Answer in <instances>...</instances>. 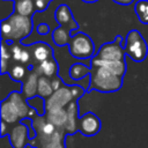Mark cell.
I'll return each instance as SVG.
<instances>
[{
  "mask_svg": "<svg viewBox=\"0 0 148 148\" xmlns=\"http://www.w3.org/2000/svg\"><path fill=\"white\" fill-rule=\"evenodd\" d=\"M45 118L47 121L53 124L57 128L64 130V127L67 123V110L66 109H59V110L47 111Z\"/></svg>",
  "mask_w": 148,
  "mask_h": 148,
  "instance_id": "17",
  "label": "cell"
},
{
  "mask_svg": "<svg viewBox=\"0 0 148 148\" xmlns=\"http://www.w3.org/2000/svg\"><path fill=\"white\" fill-rule=\"evenodd\" d=\"M38 73L37 72H30L25 80L22 83V94L25 98L30 99L37 95V88H38Z\"/></svg>",
  "mask_w": 148,
  "mask_h": 148,
  "instance_id": "12",
  "label": "cell"
},
{
  "mask_svg": "<svg viewBox=\"0 0 148 148\" xmlns=\"http://www.w3.org/2000/svg\"><path fill=\"white\" fill-rule=\"evenodd\" d=\"M22 64H27L30 61V52L29 50H25L23 49V52H22V56H21V60H20Z\"/></svg>",
  "mask_w": 148,
  "mask_h": 148,
  "instance_id": "31",
  "label": "cell"
},
{
  "mask_svg": "<svg viewBox=\"0 0 148 148\" xmlns=\"http://www.w3.org/2000/svg\"><path fill=\"white\" fill-rule=\"evenodd\" d=\"M8 68V60L1 59V74H5Z\"/></svg>",
  "mask_w": 148,
  "mask_h": 148,
  "instance_id": "34",
  "label": "cell"
},
{
  "mask_svg": "<svg viewBox=\"0 0 148 148\" xmlns=\"http://www.w3.org/2000/svg\"><path fill=\"white\" fill-rule=\"evenodd\" d=\"M67 123L64 127V130L69 133L73 134L76 131H79V119H77V102L76 101H72L67 108Z\"/></svg>",
  "mask_w": 148,
  "mask_h": 148,
  "instance_id": "11",
  "label": "cell"
},
{
  "mask_svg": "<svg viewBox=\"0 0 148 148\" xmlns=\"http://www.w3.org/2000/svg\"><path fill=\"white\" fill-rule=\"evenodd\" d=\"M10 57H12V52H10L9 47L6 45V42L2 40V43H1V59L9 61Z\"/></svg>",
  "mask_w": 148,
  "mask_h": 148,
  "instance_id": "27",
  "label": "cell"
},
{
  "mask_svg": "<svg viewBox=\"0 0 148 148\" xmlns=\"http://www.w3.org/2000/svg\"><path fill=\"white\" fill-rule=\"evenodd\" d=\"M7 134V123L1 120V130H0V135L1 136H5Z\"/></svg>",
  "mask_w": 148,
  "mask_h": 148,
  "instance_id": "33",
  "label": "cell"
},
{
  "mask_svg": "<svg viewBox=\"0 0 148 148\" xmlns=\"http://www.w3.org/2000/svg\"><path fill=\"white\" fill-rule=\"evenodd\" d=\"M37 32H38L39 35H42V36L47 35V34L50 32V25H49L47 23H39V24L37 25Z\"/></svg>",
  "mask_w": 148,
  "mask_h": 148,
  "instance_id": "29",
  "label": "cell"
},
{
  "mask_svg": "<svg viewBox=\"0 0 148 148\" xmlns=\"http://www.w3.org/2000/svg\"><path fill=\"white\" fill-rule=\"evenodd\" d=\"M134 12L142 24H148V0H139L135 2Z\"/></svg>",
  "mask_w": 148,
  "mask_h": 148,
  "instance_id": "23",
  "label": "cell"
},
{
  "mask_svg": "<svg viewBox=\"0 0 148 148\" xmlns=\"http://www.w3.org/2000/svg\"><path fill=\"white\" fill-rule=\"evenodd\" d=\"M82 1L86 3H94V2H97L98 0H82Z\"/></svg>",
  "mask_w": 148,
  "mask_h": 148,
  "instance_id": "35",
  "label": "cell"
},
{
  "mask_svg": "<svg viewBox=\"0 0 148 148\" xmlns=\"http://www.w3.org/2000/svg\"><path fill=\"white\" fill-rule=\"evenodd\" d=\"M54 92L52 88V82L50 77L40 75L38 77V88H37V95L44 99H47Z\"/></svg>",
  "mask_w": 148,
  "mask_h": 148,
  "instance_id": "21",
  "label": "cell"
},
{
  "mask_svg": "<svg viewBox=\"0 0 148 148\" xmlns=\"http://www.w3.org/2000/svg\"><path fill=\"white\" fill-rule=\"evenodd\" d=\"M39 148H66L64 143L62 130H57L50 136H39Z\"/></svg>",
  "mask_w": 148,
  "mask_h": 148,
  "instance_id": "14",
  "label": "cell"
},
{
  "mask_svg": "<svg viewBox=\"0 0 148 148\" xmlns=\"http://www.w3.org/2000/svg\"><path fill=\"white\" fill-rule=\"evenodd\" d=\"M99 130H101V120L96 114L88 112L79 118V131L83 135L92 136L97 134Z\"/></svg>",
  "mask_w": 148,
  "mask_h": 148,
  "instance_id": "8",
  "label": "cell"
},
{
  "mask_svg": "<svg viewBox=\"0 0 148 148\" xmlns=\"http://www.w3.org/2000/svg\"><path fill=\"white\" fill-rule=\"evenodd\" d=\"M32 16H23L13 13L1 21V37L8 44L20 42L32 31Z\"/></svg>",
  "mask_w": 148,
  "mask_h": 148,
  "instance_id": "1",
  "label": "cell"
},
{
  "mask_svg": "<svg viewBox=\"0 0 148 148\" xmlns=\"http://www.w3.org/2000/svg\"><path fill=\"white\" fill-rule=\"evenodd\" d=\"M90 72H91V67H88L82 62H75L69 67V76L75 81H79L90 75Z\"/></svg>",
  "mask_w": 148,
  "mask_h": 148,
  "instance_id": "22",
  "label": "cell"
},
{
  "mask_svg": "<svg viewBox=\"0 0 148 148\" xmlns=\"http://www.w3.org/2000/svg\"><path fill=\"white\" fill-rule=\"evenodd\" d=\"M0 114H1V120L6 121L7 124H15L20 118L16 106L8 98H6L1 102Z\"/></svg>",
  "mask_w": 148,
  "mask_h": 148,
  "instance_id": "13",
  "label": "cell"
},
{
  "mask_svg": "<svg viewBox=\"0 0 148 148\" xmlns=\"http://www.w3.org/2000/svg\"><path fill=\"white\" fill-rule=\"evenodd\" d=\"M68 50L72 57L77 59H89L95 53L92 39L84 32H76L72 36L68 44Z\"/></svg>",
  "mask_w": 148,
  "mask_h": 148,
  "instance_id": "4",
  "label": "cell"
},
{
  "mask_svg": "<svg viewBox=\"0 0 148 148\" xmlns=\"http://www.w3.org/2000/svg\"><path fill=\"white\" fill-rule=\"evenodd\" d=\"M34 0H15L14 1V13L23 16H32L35 13Z\"/></svg>",
  "mask_w": 148,
  "mask_h": 148,
  "instance_id": "18",
  "label": "cell"
},
{
  "mask_svg": "<svg viewBox=\"0 0 148 148\" xmlns=\"http://www.w3.org/2000/svg\"><path fill=\"white\" fill-rule=\"evenodd\" d=\"M123 77L114 75L103 67L91 66L90 82L88 90H96L99 92H113L121 88Z\"/></svg>",
  "mask_w": 148,
  "mask_h": 148,
  "instance_id": "2",
  "label": "cell"
},
{
  "mask_svg": "<svg viewBox=\"0 0 148 148\" xmlns=\"http://www.w3.org/2000/svg\"><path fill=\"white\" fill-rule=\"evenodd\" d=\"M51 1L52 0H34L36 10L37 12H44L49 7V5H50Z\"/></svg>",
  "mask_w": 148,
  "mask_h": 148,
  "instance_id": "26",
  "label": "cell"
},
{
  "mask_svg": "<svg viewBox=\"0 0 148 148\" xmlns=\"http://www.w3.org/2000/svg\"><path fill=\"white\" fill-rule=\"evenodd\" d=\"M30 134L28 133V127L23 124L20 123L15 125L10 133H9V141L13 148H25L27 143L30 140Z\"/></svg>",
  "mask_w": 148,
  "mask_h": 148,
  "instance_id": "9",
  "label": "cell"
},
{
  "mask_svg": "<svg viewBox=\"0 0 148 148\" xmlns=\"http://www.w3.org/2000/svg\"><path fill=\"white\" fill-rule=\"evenodd\" d=\"M71 91H72V95H73V99L74 101H76L79 97H81L86 92V90L82 87H80V86H73L71 88Z\"/></svg>",
  "mask_w": 148,
  "mask_h": 148,
  "instance_id": "28",
  "label": "cell"
},
{
  "mask_svg": "<svg viewBox=\"0 0 148 148\" xmlns=\"http://www.w3.org/2000/svg\"><path fill=\"white\" fill-rule=\"evenodd\" d=\"M112 1L118 3V5H121V6H128V5L134 2V0H112Z\"/></svg>",
  "mask_w": 148,
  "mask_h": 148,
  "instance_id": "32",
  "label": "cell"
},
{
  "mask_svg": "<svg viewBox=\"0 0 148 148\" xmlns=\"http://www.w3.org/2000/svg\"><path fill=\"white\" fill-rule=\"evenodd\" d=\"M25 73H27V69L23 65H15L13 66V68L10 69L9 72V76L12 80H14L15 82H20L24 79L25 76Z\"/></svg>",
  "mask_w": 148,
  "mask_h": 148,
  "instance_id": "24",
  "label": "cell"
},
{
  "mask_svg": "<svg viewBox=\"0 0 148 148\" xmlns=\"http://www.w3.org/2000/svg\"><path fill=\"white\" fill-rule=\"evenodd\" d=\"M124 50L126 56H128L135 62L143 61L148 54V45L140 31L135 29L128 31L125 39Z\"/></svg>",
  "mask_w": 148,
  "mask_h": 148,
  "instance_id": "3",
  "label": "cell"
},
{
  "mask_svg": "<svg viewBox=\"0 0 148 148\" xmlns=\"http://www.w3.org/2000/svg\"><path fill=\"white\" fill-rule=\"evenodd\" d=\"M51 82H52V88H53V90H54V91H56V90H58V89H60L61 87H64L61 79H60L59 76H57V75H56L54 77H52Z\"/></svg>",
  "mask_w": 148,
  "mask_h": 148,
  "instance_id": "30",
  "label": "cell"
},
{
  "mask_svg": "<svg viewBox=\"0 0 148 148\" xmlns=\"http://www.w3.org/2000/svg\"><path fill=\"white\" fill-rule=\"evenodd\" d=\"M54 18L59 23V25L68 24L74 20L72 10L66 3H61V5H59L57 7V9L54 12Z\"/></svg>",
  "mask_w": 148,
  "mask_h": 148,
  "instance_id": "19",
  "label": "cell"
},
{
  "mask_svg": "<svg viewBox=\"0 0 148 148\" xmlns=\"http://www.w3.org/2000/svg\"><path fill=\"white\" fill-rule=\"evenodd\" d=\"M7 98L16 106L21 119L25 118V117L29 114L30 108H29L28 102H25V97L23 96V94H21V92H18V91H13V92H10V94L8 95Z\"/></svg>",
  "mask_w": 148,
  "mask_h": 148,
  "instance_id": "16",
  "label": "cell"
},
{
  "mask_svg": "<svg viewBox=\"0 0 148 148\" xmlns=\"http://www.w3.org/2000/svg\"><path fill=\"white\" fill-rule=\"evenodd\" d=\"M91 66L94 67H103L105 69H108L109 72L113 73L114 75H118L120 77H123L126 73V62L125 60H102L99 58H97L96 56L91 59Z\"/></svg>",
  "mask_w": 148,
  "mask_h": 148,
  "instance_id": "10",
  "label": "cell"
},
{
  "mask_svg": "<svg viewBox=\"0 0 148 148\" xmlns=\"http://www.w3.org/2000/svg\"><path fill=\"white\" fill-rule=\"evenodd\" d=\"M10 52H12V58L15 61H20L22 52H23V47L20 44H13L12 47H10Z\"/></svg>",
  "mask_w": 148,
  "mask_h": 148,
  "instance_id": "25",
  "label": "cell"
},
{
  "mask_svg": "<svg viewBox=\"0 0 148 148\" xmlns=\"http://www.w3.org/2000/svg\"><path fill=\"white\" fill-rule=\"evenodd\" d=\"M72 101H74V99H73L71 88H67L64 86L60 89L56 90L47 99H45V110L47 112V111H52V110L65 109Z\"/></svg>",
  "mask_w": 148,
  "mask_h": 148,
  "instance_id": "5",
  "label": "cell"
},
{
  "mask_svg": "<svg viewBox=\"0 0 148 148\" xmlns=\"http://www.w3.org/2000/svg\"><path fill=\"white\" fill-rule=\"evenodd\" d=\"M36 72L38 74H42V75L47 76V77H54L57 75V72H58V64L53 58L47 59L43 62H39Z\"/></svg>",
  "mask_w": 148,
  "mask_h": 148,
  "instance_id": "20",
  "label": "cell"
},
{
  "mask_svg": "<svg viewBox=\"0 0 148 148\" xmlns=\"http://www.w3.org/2000/svg\"><path fill=\"white\" fill-rule=\"evenodd\" d=\"M125 50L124 47L121 46L120 43L113 40L111 43H105L103 44L97 53H96V57L102 59V60H109V61H112V60H125Z\"/></svg>",
  "mask_w": 148,
  "mask_h": 148,
  "instance_id": "6",
  "label": "cell"
},
{
  "mask_svg": "<svg viewBox=\"0 0 148 148\" xmlns=\"http://www.w3.org/2000/svg\"><path fill=\"white\" fill-rule=\"evenodd\" d=\"M30 46H31V51H32V57L38 62H43L53 57L52 47L44 42H37Z\"/></svg>",
  "mask_w": 148,
  "mask_h": 148,
  "instance_id": "15",
  "label": "cell"
},
{
  "mask_svg": "<svg viewBox=\"0 0 148 148\" xmlns=\"http://www.w3.org/2000/svg\"><path fill=\"white\" fill-rule=\"evenodd\" d=\"M14 1H15V0H14Z\"/></svg>",
  "mask_w": 148,
  "mask_h": 148,
  "instance_id": "36",
  "label": "cell"
},
{
  "mask_svg": "<svg viewBox=\"0 0 148 148\" xmlns=\"http://www.w3.org/2000/svg\"><path fill=\"white\" fill-rule=\"evenodd\" d=\"M79 30V24L75 21V18L68 23V24H62L56 28L52 31V39L57 46H65L68 45L72 38V32Z\"/></svg>",
  "mask_w": 148,
  "mask_h": 148,
  "instance_id": "7",
  "label": "cell"
}]
</instances>
